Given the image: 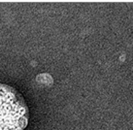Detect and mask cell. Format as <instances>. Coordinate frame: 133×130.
<instances>
[{
  "label": "cell",
  "instance_id": "cell-1",
  "mask_svg": "<svg viewBox=\"0 0 133 130\" xmlns=\"http://www.w3.org/2000/svg\"><path fill=\"white\" fill-rule=\"evenodd\" d=\"M28 107L13 86L0 84V130H23L28 122Z\"/></svg>",
  "mask_w": 133,
  "mask_h": 130
}]
</instances>
